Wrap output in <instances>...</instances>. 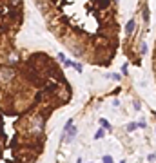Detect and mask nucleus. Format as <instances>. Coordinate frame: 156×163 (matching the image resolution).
I'll return each instance as SVG.
<instances>
[{
    "mask_svg": "<svg viewBox=\"0 0 156 163\" xmlns=\"http://www.w3.org/2000/svg\"><path fill=\"white\" fill-rule=\"evenodd\" d=\"M29 131H31V134H35V136L42 134V131H44V116H40V114H36V116H33V118H31Z\"/></svg>",
    "mask_w": 156,
    "mask_h": 163,
    "instance_id": "obj_1",
    "label": "nucleus"
},
{
    "mask_svg": "<svg viewBox=\"0 0 156 163\" xmlns=\"http://www.w3.org/2000/svg\"><path fill=\"white\" fill-rule=\"evenodd\" d=\"M13 76H15V71L11 67H0V82L2 84H8L9 80H13Z\"/></svg>",
    "mask_w": 156,
    "mask_h": 163,
    "instance_id": "obj_2",
    "label": "nucleus"
},
{
    "mask_svg": "<svg viewBox=\"0 0 156 163\" xmlns=\"http://www.w3.org/2000/svg\"><path fill=\"white\" fill-rule=\"evenodd\" d=\"M65 136H67V141H71V140L74 138V136H76V127H71L69 131L65 132Z\"/></svg>",
    "mask_w": 156,
    "mask_h": 163,
    "instance_id": "obj_3",
    "label": "nucleus"
},
{
    "mask_svg": "<svg viewBox=\"0 0 156 163\" xmlns=\"http://www.w3.org/2000/svg\"><path fill=\"white\" fill-rule=\"evenodd\" d=\"M133 27H134V22L131 20V22L127 24V27H125V33H131V31H133Z\"/></svg>",
    "mask_w": 156,
    "mask_h": 163,
    "instance_id": "obj_4",
    "label": "nucleus"
},
{
    "mask_svg": "<svg viewBox=\"0 0 156 163\" xmlns=\"http://www.w3.org/2000/svg\"><path fill=\"white\" fill-rule=\"evenodd\" d=\"M104 163H113V158L111 156H104Z\"/></svg>",
    "mask_w": 156,
    "mask_h": 163,
    "instance_id": "obj_5",
    "label": "nucleus"
},
{
    "mask_svg": "<svg viewBox=\"0 0 156 163\" xmlns=\"http://www.w3.org/2000/svg\"><path fill=\"white\" fill-rule=\"evenodd\" d=\"M134 129H136V123H129L127 125V131H134Z\"/></svg>",
    "mask_w": 156,
    "mask_h": 163,
    "instance_id": "obj_6",
    "label": "nucleus"
},
{
    "mask_svg": "<svg viewBox=\"0 0 156 163\" xmlns=\"http://www.w3.org/2000/svg\"><path fill=\"white\" fill-rule=\"evenodd\" d=\"M20 2H22V0H9V4H11V5H18Z\"/></svg>",
    "mask_w": 156,
    "mask_h": 163,
    "instance_id": "obj_7",
    "label": "nucleus"
},
{
    "mask_svg": "<svg viewBox=\"0 0 156 163\" xmlns=\"http://www.w3.org/2000/svg\"><path fill=\"white\" fill-rule=\"evenodd\" d=\"M102 136H104V131H98V132H96V136H94V138H102Z\"/></svg>",
    "mask_w": 156,
    "mask_h": 163,
    "instance_id": "obj_8",
    "label": "nucleus"
},
{
    "mask_svg": "<svg viewBox=\"0 0 156 163\" xmlns=\"http://www.w3.org/2000/svg\"><path fill=\"white\" fill-rule=\"evenodd\" d=\"M122 163H125V161H122Z\"/></svg>",
    "mask_w": 156,
    "mask_h": 163,
    "instance_id": "obj_9",
    "label": "nucleus"
}]
</instances>
